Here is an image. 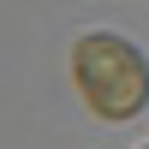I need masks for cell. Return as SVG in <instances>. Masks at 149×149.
<instances>
[{
  "label": "cell",
  "instance_id": "1",
  "mask_svg": "<svg viewBox=\"0 0 149 149\" xmlns=\"http://www.w3.org/2000/svg\"><path fill=\"white\" fill-rule=\"evenodd\" d=\"M72 78L102 119H137L149 102V60L125 36H107V30H90L72 42Z\"/></svg>",
  "mask_w": 149,
  "mask_h": 149
}]
</instances>
